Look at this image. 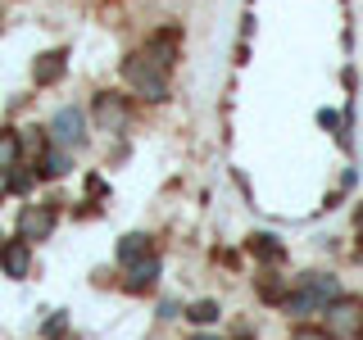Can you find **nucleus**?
Segmentation results:
<instances>
[{
    "instance_id": "f8f14e48",
    "label": "nucleus",
    "mask_w": 363,
    "mask_h": 340,
    "mask_svg": "<svg viewBox=\"0 0 363 340\" xmlns=\"http://www.w3.org/2000/svg\"><path fill=\"white\" fill-rule=\"evenodd\" d=\"M173 45H177V37H173V32H164L159 41H150V55H155V64H173Z\"/></svg>"
},
{
    "instance_id": "7ed1b4c3",
    "label": "nucleus",
    "mask_w": 363,
    "mask_h": 340,
    "mask_svg": "<svg viewBox=\"0 0 363 340\" xmlns=\"http://www.w3.org/2000/svg\"><path fill=\"white\" fill-rule=\"evenodd\" d=\"M359 322H363V304L359 300H332L327 304V332L336 340H350L359 332Z\"/></svg>"
},
{
    "instance_id": "ddd939ff",
    "label": "nucleus",
    "mask_w": 363,
    "mask_h": 340,
    "mask_svg": "<svg viewBox=\"0 0 363 340\" xmlns=\"http://www.w3.org/2000/svg\"><path fill=\"white\" fill-rule=\"evenodd\" d=\"M18 164V136L0 132V168H14Z\"/></svg>"
},
{
    "instance_id": "39448f33",
    "label": "nucleus",
    "mask_w": 363,
    "mask_h": 340,
    "mask_svg": "<svg viewBox=\"0 0 363 340\" xmlns=\"http://www.w3.org/2000/svg\"><path fill=\"white\" fill-rule=\"evenodd\" d=\"M50 227H55V213L41 209V204H32V209H23V218H18V236L23 241H45Z\"/></svg>"
},
{
    "instance_id": "f257e3e1",
    "label": "nucleus",
    "mask_w": 363,
    "mask_h": 340,
    "mask_svg": "<svg viewBox=\"0 0 363 340\" xmlns=\"http://www.w3.org/2000/svg\"><path fill=\"white\" fill-rule=\"evenodd\" d=\"M332 300H340V281H336V277H304L300 295H291V300H286V309L304 317L309 309H327Z\"/></svg>"
},
{
    "instance_id": "2eb2a0df",
    "label": "nucleus",
    "mask_w": 363,
    "mask_h": 340,
    "mask_svg": "<svg viewBox=\"0 0 363 340\" xmlns=\"http://www.w3.org/2000/svg\"><path fill=\"white\" fill-rule=\"evenodd\" d=\"M213 317H218V304L213 300H200V304H191V322H200V327H209Z\"/></svg>"
},
{
    "instance_id": "4468645a",
    "label": "nucleus",
    "mask_w": 363,
    "mask_h": 340,
    "mask_svg": "<svg viewBox=\"0 0 363 340\" xmlns=\"http://www.w3.org/2000/svg\"><path fill=\"white\" fill-rule=\"evenodd\" d=\"M250 249H255L259 259H272V264H277V259H281V245L272 241V236H255V241H250Z\"/></svg>"
},
{
    "instance_id": "423d86ee",
    "label": "nucleus",
    "mask_w": 363,
    "mask_h": 340,
    "mask_svg": "<svg viewBox=\"0 0 363 340\" xmlns=\"http://www.w3.org/2000/svg\"><path fill=\"white\" fill-rule=\"evenodd\" d=\"M0 268L9 272V277H28V268H32V254H28V241H9V245H0Z\"/></svg>"
},
{
    "instance_id": "a211bd4d",
    "label": "nucleus",
    "mask_w": 363,
    "mask_h": 340,
    "mask_svg": "<svg viewBox=\"0 0 363 340\" xmlns=\"http://www.w3.org/2000/svg\"><path fill=\"white\" fill-rule=\"evenodd\" d=\"M9 191V168H0V196Z\"/></svg>"
},
{
    "instance_id": "1a4fd4ad",
    "label": "nucleus",
    "mask_w": 363,
    "mask_h": 340,
    "mask_svg": "<svg viewBox=\"0 0 363 340\" xmlns=\"http://www.w3.org/2000/svg\"><path fill=\"white\" fill-rule=\"evenodd\" d=\"M64 60H68L64 50L41 55V60H37V82H60V77H64Z\"/></svg>"
},
{
    "instance_id": "0eeeda50",
    "label": "nucleus",
    "mask_w": 363,
    "mask_h": 340,
    "mask_svg": "<svg viewBox=\"0 0 363 340\" xmlns=\"http://www.w3.org/2000/svg\"><path fill=\"white\" fill-rule=\"evenodd\" d=\"M96 118H100V128H105V132H118L123 123H128V105H123L118 96H100L96 100Z\"/></svg>"
},
{
    "instance_id": "20e7f679",
    "label": "nucleus",
    "mask_w": 363,
    "mask_h": 340,
    "mask_svg": "<svg viewBox=\"0 0 363 340\" xmlns=\"http://www.w3.org/2000/svg\"><path fill=\"white\" fill-rule=\"evenodd\" d=\"M50 141L55 145H77L82 141V109H60L55 113V123H50Z\"/></svg>"
},
{
    "instance_id": "9b49d317",
    "label": "nucleus",
    "mask_w": 363,
    "mask_h": 340,
    "mask_svg": "<svg viewBox=\"0 0 363 340\" xmlns=\"http://www.w3.org/2000/svg\"><path fill=\"white\" fill-rule=\"evenodd\" d=\"M145 254H150L145 236H123V241H118V264H123V268L136 264V259H145Z\"/></svg>"
},
{
    "instance_id": "f03ea898",
    "label": "nucleus",
    "mask_w": 363,
    "mask_h": 340,
    "mask_svg": "<svg viewBox=\"0 0 363 340\" xmlns=\"http://www.w3.org/2000/svg\"><path fill=\"white\" fill-rule=\"evenodd\" d=\"M123 77H128L145 100H164L168 96V82L155 73V60H145V55H132V60L123 64Z\"/></svg>"
},
{
    "instance_id": "9d476101",
    "label": "nucleus",
    "mask_w": 363,
    "mask_h": 340,
    "mask_svg": "<svg viewBox=\"0 0 363 340\" xmlns=\"http://www.w3.org/2000/svg\"><path fill=\"white\" fill-rule=\"evenodd\" d=\"M41 177H64L68 173V154H64V145H55V150H41V168H37Z\"/></svg>"
},
{
    "instance_id": "dca6fc26",
    "label": "nucleus",
    "mask_w": 363,
    "mask_h": 340,
    "mask_svg": "<svg viewBox=\"0 0 363 340\" xmlns=\"http://www.w3.org/2000/svg\"><path fill=\"white\" fill-rule=\"evenodd\" d=\"M41 332H45V336H50V340H60V336L68 332V317H64V313H55V317H50V322H45V327H41Z\"/></svg>"
},
{
    "instance_id": "6ab92c4d",
    "label": "nucleus",
    "mask_w": 363,
    "mask_h": 340,
    "mask_svg": "<svg viewBox=\"0 0 363 340\" xmlns=\"http://www.w3.org/2000/svg\"><path fill=\"white\" fill-rule=\"evenodd\" d=\"M200 340H213V336H200Z\"/></svg>"
},
{
    "instance_id": "6e6552de",
    "label": "nucleus",
    "mask_w": 363,
    "mask_h": 340,
    "mask_svg": "<svg viewBox=\"0 0 363 340\" xmlns=\"http://www.w3.org/2000/svg\"><path fill=\"white\" fill-rule=\"evenodd\" d=\"M155 277H159V259H155V254H145V259H136V264H128V290H150Z\"/></svg>"
},
{
    "instance_id": "f3484780",
    "label": "nucleus",
    "mask_w": 363,
    "mask_h": 340,
    "mask_svg": "<svg viewBox=\"0 0 363 340\" xmlns=\"http://www.w3.org/2000/svg\"><path fill=\"white\" fill-rule=\"evenodd\" d=\"M32 181H37V173H9V191H32Z\"/></svg>"
}]
</instances>
